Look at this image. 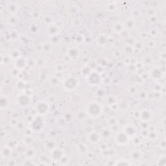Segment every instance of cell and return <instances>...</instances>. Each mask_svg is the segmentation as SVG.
<instances>
[{"label":"cell","mask_w":166,"mask_h":166,"mask_svg":"<svg viewBox=\"0 0 166 166\" xmlns=\"http://www.w3.org/2000/svg\"><path fill=\"white\" fill-rule=\"evenodd\" d=\"M85 114L92 119L98 118L103 114V106L99 101H90L86 106Z\"/></svg>","instance_id":"6da1fadb"},{"label":"cell","mask_w":166,"mask_h":166,"mask_svg":"<svg viewBox=\"0 0 166 166\" xmlns=\"http://www.w3.org/2000/svg\"><path fill=\"white\" fill-rule=\"evenodd\" d=\"M45 127V120L42 115L36 114L33 121L29 124V128L33 133H39Z\"/></svg>","instance_id":"7a4b0ae2"},{"label":"cell","mask_w":166,"mask_h":166,"mask_svg":"<svg viewBox=\"0 0 166 166\" xmlns=\"http://www.w3.org/2000/svg\"><path fill=\"white\" fill-rule=\"evenodd\" d=\"M80 82L77 77L70 76L64 78L62 82V86L68 92H73L76 90L79 86Z\"/></svg>","instance_id":"3957f363"},{"label":"cell","mask_w":166,"mask_h":166,"mask_svg":"<svg viewBox=\"0 0 166 166\" xmlns=\"http://www.w3.org/2000/svg\"><path fill=\"white\" fill-rule=\"evenodd\" d=\"M131 138L127 135L123 130L118 131L114 135V142L118 146L124 147L127 145Z\"/></svg>","instance_id":"277c9868"},{"label":"cell","mask_w":166,"mask_h":166,"mask_svg":"<svg viewBox=\"0 0 166 166\" xmlns=\"http://www.w3.org/2000/svg\"><path fill=\"white\" fill-rule=\"evenodd\" d=\"M87 83L91 86H98L101 84L103 79L99 72L95 70L91 71L86 78Z\"/></svg>","instance_id":"5b68a950"},{"label":"cell","mask_w":166,"mask_h":166,"mask_svg":"<svg viewBox=\"0 0 166 166\" xmlns=\"http://www.w3.org/2000/svg\"><path fill=\"white\" fill-rule=\"evenodd\" d=\"M16 103L19 107L26 108L30 106L32 103V99H31V96L26 92L21 93L16 96Z\"/></svg>","instance_id":"8992f818"},{"label":"cell","mask_w":166,"mask_h":166,"mask_svg":"<svg viewBox=\"0 0 166 166\" xmlns=\"http://www.w3.org/2000/svg\"><path fill=\"white\" fill-rule=\"evenodd\" d=\"M34 110L36 114L43 116L48 114L50 110V106L48 102L42 100V101H39L36 103L34 106Z\"/></svg>","instance_id":"52a82bcc"},{"label":"cell","mask_w":166,"mask_h":166,"mask_svg":"<svg viewBox=\"0 0 166 166\" xmlns=\"http://www.w3.org/2000/svg\"><path fill=\"white\" fill-rule=\"evenodd\" d=\"M66 56L70 61H76L81 56V50L77 46H71L67 49Z\"/></svg>","instance_id":"ba28073f"},{"label":"cell","mask_w":166,"mask_h":166,"mask_svg":"<svg viewBox=\"0 0 166 166\" xmlns=\"http://www.w3.org/2000/svg\"><path fill=\"white\" fill-rule=\"evenodd\" d=\"M65 155L64 150L59 147H57L51 151L49 152V158L50 160L55 162H58L61 158Z\"/></svg>","instance_id":"9c48e42d"},{"label":"cell","mask_w":166,"mask_h":166,"mask_svg":"<svg viewBox=\"0 0 166 166\" xmlns=\"http://www.w3.org/2000/svg\"><path fill=\"white\" fill-rule=\"evenodd\" d=\"M61 31V27L58 25L54 23L51 25H49V26H46V33L49 36V37L60 34Z\"/></svg>","instance_id":"30bf717a"},{"label":"cell","mask_w":166,"mask_h":166,"mask_svg":"<svg viewBox=\"0 0 166 166\" xmlns=\"http://www.w3.org/2000/svg\"><path fill=\"white\" fill-rule=\"evenodd\" d=\"M153 116L152 112L149 109H143L139 112L138 118L142 122H146L148 123L149 121L152 120Z\"/></svg>","instance_id":"8fae6325"},{"label":"cell","mask_w":166,"mask_h":166,"mask_svg":"<svg viewBox=\"0 0 166 166\" xmlns=\"http://www.w3.org/2000/svg\"><path fill=\"white\" fill-rule=\"evenodd\" d=\"M101 140L100 133L97 132L95 130L91 131L87 135V140L91 144H97Z\"/></svg>","instance_id":"7c38bea8"},{"label":"cell","mask_w":166,"mask_h":166,"mask_svg":"<svg viewBox=\"0 0 166 166\" xmlns=\"http://www.w3.org/2000/svg\"><path fill=\"white\" fill-rule=\"evenodd\" d=\"M28 65L27 59L24 57H21L17 60L14 61V68L18 69V70L22 71L26 68Z\"/></svg>","instance_id":"4fadbf2b"},{"label":"cell","mask_w":166,"mask_h":166,"mask_svg":"<svg viewBox=\"0 0 166 166\" xmlns=\"http://www.w3.org/2000/svg\"><path fill=\"white\" fill-rule=\"evenodd\" d=\"M123 24L125 31H133V29H135L137 25L136 19L133 17L128 18L127 19H126L123 21Z\"/></svg>","instance_id":"5bb4252c"},{"label":"cell","mask_w":166,"mask_h":166,"mask_svg":"<svg viewBox=\"0 0 166 166\" xmlns=\"http://www.w3.org/2000/svg\"><path fill=\"white\" fill-rule=\"evenodd\" d=\"M123 130L127 134V135L129 136L130 138L135 136L138 134V129L135 125L133 124H127L125 125Z\"/></svg>","instance_id":"9a60e30c"},{"label":"cell","mask_w":166,"mask_h":166,"mask_svg":"<svg viewBox=\"0 0 166 166\" xmlns=\"http://www.w3.org/2000/svg\"><path fill=\"white\" fill-rule=\"evenodd\" d=\"M163 72L160 68L155 67L152 68L149 73V77L155 81L160 80L163 76Z\"/></svg>","instance_id":"2e32d148"},{"label":"cell","mask_w":166,"mask_h":166,"mask_svg":"<svg viewBox=\"0 0 166 166\" xmlns=\"http://www.w3.org/2000/svg\"><path fill=\"white\" fill-rule=\"evenodd\" d=\"M11 103V100L7 95H1V97H0V109L1 110H7L10 107Z\"/></svg>","instance_id":"e0dca14e"},{"label":"cell","mask_w":166,"mask_h":166,"mask_svg":"<svg viewBox=\"0 0 166 166\" xmlns=\"http://www.w3.org/2000/svg\"><path fill=\"white\" fill-rule=\"evenodd\" d=\"M130 160L134 163L135 162H141L143 158V152L140 150H132L129 152Z\"/></svg>","instance_id":"ac0fdd59"},{"label":"cell","mask_w":166,"mask_h":166,"mask_svg":"<svg viewBox=\"0 0 166 166\" xmlns=\"http://www.w3.org/2000/svg\"><path fill=\"white\" fill-rule=\"evenodd\" d=\"M20 7L16 2H10L7 5L6 10L9 15H17Z\"/></svg>","instance_id":"d6986e66"},{"label":"cell","mask_w":166,"mask_h":166,"mask_svg":"<svg viewBox=\"0 0 166 166\" xmlns=\"http://www.w3.org/2000/svg\"><path fill=\"white\" fill-rule=\"evenodd\" d=\"M101 155L105 158H112L115 157L117 155V151L114 147H110L101 151Z\"/></svg>","instance_id":"ffe728a7"},{"label":"cell","mask_w":166,"mask_h":166,"mask_svg":"<svg viewBox=\"0 0 166 166\" xmlns=\"http://www.w3.org/2000/svg\"><path fill=\"white\" fill-rule=\"evenodd\" d=\"M24 155L26 159L29 160H33L36 157V151L33 147L29 146L27 147V148L24 151Z\"/></svg>","instance_id":"44dd1931"},{"label":"cell","mask_w":166,"mask_h":166,"mask_svg":"<svg viewBox=\"0 0 166 166\" xmlns=\"http://www.w3.org/2000/svg\"><path fill=\"white\" fill-rule=\"evenodd\" d=\"M12 155V149L10 146L5 145L1 149V156L4 159L10 158Z\"/></svg>","instance_id":"7402d4cb"},{"label":"cell","mask_w":166,"mask_h":166,"mask_svg":"<svg viewBox=\"0 0 166 166\" xmlns=\"http://www.w3.org/2000/svg\"><path fill=\"white\" fill-rule=\"evenodd\" d=\"M76 149L77 152L82 155H88L89 152L88 146L84 143H78L76 145Z\"/></svg>","instance_id":"603a6c76"},{"label":"cell","mask_w":166,"mask_h":166,"mask_svg":"<svg viewBox=\"0 0 166 166\" xmlns=\"http://www.w3.org/2000/svg\"><path fill=\"white\" fill-rule=\"evenodd\" d=\"M58 147L57 144L56 143L55 140H53L52 139H49L45 141L44 144H43V147L44 149L49 152L51 151L53 149H54L56 147Z\"/></svg>","instance_id":"cb8c5ba5"},{"label":"cell","mask_w":166,"mask_h":166,"mask_svg":"<svg viewBox=\"0 0 166 166\" xmlns=\"http://www.w3.org/2000/svg\"><path fill=\"white\" fill-rule=\"evenodd\" d=\"M20 19L17 15H9L7 18V23L11 27H15L19 24Z\"/></svg>","instance_id":"d4e9b609"},{"label":"cell","mask_w":166,"mask_h":166,"mask_svg":"<svg viewBox=\"0 0 166 166\" xmlns=\"http://www.w3.org/2000/svg\"><path fill=\"white\" fill-rule=\"evenodd\" d=\"M99 133L100 135H101V139L103 138L105 140H108L112 136V134H113V131H112V130L111 129V128L106 127L103 128V129L101 130V132Z\"/></svg>","instance_id":"484cf974"},{"label":"cell","mask_w":166,"mask_h":166,"mask_svg":"<svg viewBox=\"0 0 166 166\" xmlns=\"http://www.w3.org/2000/svg\"><path fill=\"white\" fill-rule=\"evenodd\" d=\"M112 30H113L114 32L116 34H120L122 32H123L125 31V29L123 22H121V21L115 22L113 24V26H112Z\"/></svg>","instance_id":"4316f807"},{"label":"cell","mask_w":166,"mask_h":166,"mask_svg":"<svg viewBox=\"0 0 166 166\" xmlns=\"http://www.w3.org/2000/svg\"><path fill=\"white\" fill-rule=\"evenodd\" d=\"M135 163L132 162L130 160L120 158L115 160L114 163V165H134Z\"/></svg>","instance_id":"83f0119b"},{"label":"cell","mask_w":166,"mask_h":166,"mask_svg":"<svg viewBox=\"0 0 166 166\" xmlns=\"http://www.w3.org/2000/svg\"><path fill=\"white\" fill-rule=\"evenodd\" d=\"M108 42V38L105 34H100L97 38V43L98 46L103 47L105 46Z\"/></svg>","instance_id":"f1b7e54d"},{"label":"cell","mask_w":166,"mask_h":166,"mask_svg":"<svg viewBox=\"0 0 166 166\" xmlns=\"http://www.w3.org/2000/svg\"><path fill=\"white\" fill-rule=\"evenodd\" d=\"M22 142L24 145L27 147L32 146L34 143V139L31 134L30 135H25L22 139Z\"/></svg>","instance_id":"f546056e"},{"label":"cell","mask_w":166,"mask_h":166,"mask_svg":"<svg viewBox=\"0 0 166 166\" xmlns=\"http://www.w3.org/2000/svg\"><path fill=\"white\" fill-rule=\"evenodd\" d=\"M49 42L51 43L52 46L58 45L62 41V37L61 36V34H58V35L49 37Z\"/></svg>","instance_id":"4dcf8cb0"},{"label":"cell","mask_w":166,"mask_h":166,"mask_svg":"<svg viewBox=\"0 0 166 166\" xmlns=\"http://www.w3.org/2000/svg\"><path fill=\"white\" fill-rule=\"evenodd\" d=\"M106 104H107V105L108 106V107H110L111 106L114 105V104H115V103H118L116 97L112 94H110L107 95L106 98Z\"/></svg>","instance_id":"1f68e13d"},{"label":"cell","mask_w":166,"mask_h":166,"mask_svg":"<svg viewBox=\"0 0 166 166\" xmlns=\"http://www.w3.org/2000/svg\"><path fill=\"white\" fill-rule=\"evenodd\" d=\"M147 138L150 141H155L158 139V134L156 130H148L146 134Z\"/></svg>","instance_id":"d6a6232c"},{"label":"cell","mask_w":166,"mask_h":166,"mask_svg":"<svg viewBox=\"0 0 166 166\" xmlns=\"http://www.w3.org/2000/svg\"><path fill=\"white\" fill-rule=\"evenodd\" d=\"M11 60L12 59L9 55L3 54V53L1 54V60H0V62H1V64L2 65L4 66L9 65L11 63Z\"/></svg>","instance_id":"836d02e7"},{"label":"cell","mask_w":166,"mask_h":166,"mask_svg":"<svg viewBox=\"0 0 166 166\" xmlns=\"http://www.w3.org/2000/svg\"><path fill=\"white\" fill-rule=\"evenodd\" d=\"M10 57L11 58V59L12 61H16L19 58H20L21 57H22V55H21V53L20 51H19L18 49H14L12 50V51L11 52L10 54Z\"/></svg>","instance_id":"e575fe53"},{"label":"cell","mask_w":166,"mask_h":166,"mask_svg":"<svg viewBox=\"0 0 166 166\" xmlns=\"http://www.w3.org/2000/svg\"><path fill=\"white\" fill-rule=\"evenodd\" d=\"M16 89L19 91H21V92H24V91H26L27 88V83L26 82H24L22 80H19L16 84Z\"/></svg>","instance_id":"d590c367"},{"label":"cell","mask_w":166,"mask_h":166,"mask_svg":"<svg viewBox=\"0 0 166 166\" xmlns=\"http://www.w3.org/2000/svg\"><path fill=\"white\" fill-rule=\"evenodd\" d=\"M154 62V59H153V57L151 55H145L142 58V63L145 66H149L153 63Z\"/></svg>","instance_id":"8d00e7d4"},{"label":"cell","mask_w":166,"mask_h":166,"mask_svg":"<svg viewBox=\"0 0 166 166\" xmlns=\"http://www.w3.org/2000/svg\"><path fill=\"white\" fill-rule=\"evenodd\" d=\"M145 14H146V16L147 18H149V19L152 17L156 16V9L152 7H150L149 8H147L145 11Z\"/></svg>","instance_id":"74e56055"},{"label":"cell","mask_w":166,"mask_h":166,"mask_svg":"<svg viewBox=\"0 0 166 166\" xmlns=\"http://www.w3.org/2000/svg\"><path fill=\"white\" fill-rule=\"evenodd\" d=\"M130 140H132L133 143L136 146H138V145H141V144H142V138H141V136H140L139 135H138V134H137V135H136L135 136L133 137Z\"/></svg>","instance_id":"f35d334b"},{"label":"cell","mask_w":166,"mask_h":166,"mask_svg":"<svg viewBox=\"0 0 166 166\" xmlns=\"http://www.w3.org/2000/svg\"><path fill=\"white\" fill-rule=\"evenodd\" d=\"M107 123L110 127L115 126L117 124H118V119L114 116L110 117L107 120Z\"/></svg>","instance_id":"ab89813d"},{"label":"cell","mask_w":166,"mask_h":166,"mask_svg":"<svg viewBox=\"0 0 166 166\" xmlns=\"http://www.w3.org/2000/svg\"><path fill=\"white\" fill-rule=\"evenodd\" d=\"M52 47H53V46L49 42L44 43L42 45L41 49L43 51H44L45 53H49L53 49Z\"/></svg>","instance_id":"60d3db41"},{"label":"cell","mask_w":166,"mask_h":166,"mask_svg":"<svg viewBox=\"0 0 166 166\" xmlns=\"http://www.w3.org/2000/svg\"><path fill=\"white\" fill-rule=\"evenodd\" d=\"M70 158L66 154L63 156H62V157L61 158V160L58 162L59 164L63 165H68V164H69V163H70Z\"/></svg>","instance_id":"b9f144b4"},{"label":"cell","mask_w":166,"mask_h":166,"mask_svg":"<svg viewBox=\"0 0 166 166\" xmlns=\"http://www.w3.org/2000/svg\"><path fill=\"white\" fill-rule=\"evenodd\" d=\"M40 30L39 26L35 23H33L29 26V31L31 33L33 34H36L38 33Z\"/></svg>","instance_id":"7bdbcfd3"},{"label":"cell","mask_w":166,"mask_h":166,"mask_svg":"<svg viewBox=\"0 0 166 166\" xmlns=\"http://www.w3.org/2000/svg\"><path fill=\"white\" fill-rule=\"evenodd\" d=\"M127 92L130 95H135L138 92V88L135 85H130L127 88Z\"/></svg>","instance_id":"ee69618b"},{"label":"cell","mask_w":166,"mask_h":166,"mask_svg":"<svg viewBox=\"0 0 166 166\" xmlns=\"http://www.w3.org/2000/svg\"><path fill=\"white\" fill-rule=\"evenodd\" d=\"M36 66L39 68H42L45 66L46 64V61L43 58H37L36 61Z\"/></svg>","instance_id":"f6af8a7d"},{"label":"cell","mask_w":166,"mask_h":166,"mask_svg":"<svg viewBox=\"0 0 166 166\" xmlns=\"http://www.w3.org/2000/svg\"><path fill=\"white\" fill-rule=\"evenodd\" d=\"M43 22L45 23V24L46 26H49V25H51L53 23V17L51 16V15H46L44 17H43Z\"/></svg>","instance_id":"bcb514c9"},{"label":"cell","mask_w":166,"mask_h":166,"mask_svg":"<svg viewBox=\"0 0 166 166\" xmlns=\"http://www.w3.org/2000/svg\"><path fill=\"white\" fill-rule=\"evenodd\" d=\"M157 165H166V158L165 156H163L160 158L156 163Z\"/></svg>","instance_id":"7dc6e473"},{"label":"cell","mask_w":166,"mask_h":166,"mask_svg":"<svg viewBox=\"0 0 166 166\" xmlns=\"http://www.w3.org/2000/svg\"><path fill=\"white\" fill-rule=\"evenodd\" d=\"M106 9H107V11H110V12L115 11V10H116V5H115L114 3L112 2L111 4L106 5Z\"/></svg>","instance_id":"c3c4849f"},{"label":"cell","mask_w":166,"mask_h":166,"mask_svg":"<svg viewBox=\"0 0 166 166\" xmlns=\"http://www.w3.org/2000/svg\"><path fill=\"white\" fill-rule=\"evenodd\" d=\"M106 95V91L104 89L100 88L98 89V91L96 92V95L98 97V98H103Z\"/></svg>","instance_id":"681fc988"},{"label":"cell","mask_w":166,"mask_h":166,"mask_svg":"<svg viewBox=\"0 0 166 166\" xmlns=\"http://www.w3.org/2000/svg\"><path fill=\"white\" fill-rule=\"evenodd\" d=\"M20 120H18V118H11V120H10V123L12 125V126L16 127L17 125L19 123Z\"/></svg>","instance_id":"f907efd6"},{"label":"cell","mask_w":166,"mask_h":166,"mask_svg":"<svg viewBox=\"0 0 166 166\" xmlns=\"http://www.w3.org/2000/svg\"><path fill=\"white\" fill-rule=\"evenodd\" d=\"M75 42L77 43H81L83 42V36L80 34H78L76 36V39H75Z\"/></svg>","instance_id":"816d5d0a"},{"label":"cell","mask_w":166,"mask_h":166,"mask_svg":"<svg viewBox=\"0 0 166 166\" xmlns=\"http://www.w3.org/2000/svg\"><path fill=\"white\" fill-rule=\"evenodd\" d=\"M20 73H21V71L18 70V69L14 68H13V69H12V71H11V73L12 75V76H14V77H18Z\"/></svg>","instance_id":"f5cc1de1"},{"label":"cell","mask_w":166,"mask_h":166,"mask_svg":"<svg viewBox=\"0 0 166 166\" xmlns=\"http://www.w3.org/2000/svg\"><path fill=\"white\" fill-rule=\"evenodd\" d=\"M158 146L162 150H165L166 147V143H165V140H162L158 143Z\"/></svg>","instance_id":"db71d44e"},{"label":"cell","mask_w":166,"mask_h":166,"mask_svg":"<svg viewBox=\"0 0 166 166\" xmlns=\"http://www.w3.org/2000/svg\"><path fill=\"white\" fill-rule=\"evenodd\" d=\"M32 14H33V17L36 20H38L41 17V14H40V12L39 11H34Z\"/></svg>","instance_id":"11a10c76"},{"label":"cell","mask_w":166,"mask_h":166,"mask_svg":"<svg viewBox=\"0 0 166 166\" xmlns=\"http://www.w3.org/2000/svg\"><path fill=\"white\" fill-rule=\"evenodd\" d=\"M134 48H135L136 49L141 50L143 48V43L140 42H136L135 43V45H134Z\"/></svg>","instance_id":"9f6ffc18"},{"label":"cell","mask_w":166,"mask_h":166,"mask_svg":"<svg viewBox=\"0 0 166 166\" xmlns=\"http://www.w3.org/2000/svg\"><path fill=\"white\" fill-rule=\"evenodd\" d=\"M147 46L150 48H154L156 46V42L154 40H149V41L147 42Z\"/></svg>","instance_id":"6f0895ef"},{"label":"cell","mask_w":166,"mask_h":166,"mask_svg":"<svg viewBox=\"0 0 166 166\" xmlns=\"http://www.w3.org/2000/svg\"><path fill=\"white\" fill-rule=\"evenodd\" d=\"M16 128H18V129H21V130L24 129L25 128V124L24 123V122L20 121L19 123H18V124L17 125Z\"/></svg>","instance_id":"680465c9"},{"label":"cell","mask_w":166,"mask_h":166,"mask_svg":"<svg viewBox=\"0 0 166 166\" xmlns=\"http://www.w3.org/2000/svg\"><path fill=\"white\" fill-rule=\"evenodd\" d=\"M150 34H151V36H155L157 35L158 31H157V30H156V29H151V31H150Z\"/></svg>","instance_id":"91938a15"},{"label":"cell","mask_w":166,"mask_h":166,"mask_svg":"<svg viewBox=\"0 0 166 166\" xmlns=\"http://www.w3.org/2000/svg\"><path fill=\"white\" fill-rule=\"evenodd\" d=\"M131 63V61H130V58H125L124 60V64H125L126 65H129Z\"/></svg>","instance_id":"94428289"},{"label":"cell","mask_w":166,"mask_h":166,"mask_svg":"<svg viewBox=\"0 0 166 166\" xmlns=\"http://www.w3.org/2000/svg\"><path fill=\"white\" fill-rule=\"evenodd\" d=\"M165 57H166V55H165V52L163 51L161 53V56H160V58L162 60H165Z\"/></svg>","instance_id":"6125c7cd"},{"label":"cell","mask_w":166,"mask_h":166,"mask_svg":"<svg viewBox=\"0 0 166 166\" xmlns=\"http://www.w3.org/2000/svg\"><path fill=\"white\" fill-rule=\"evenodd\" d=\"M31 161H30V163H26V164H24V165H36L35 163H31Z\"/></svg>","instance_id":"be15d7a7"}]
</instances>
